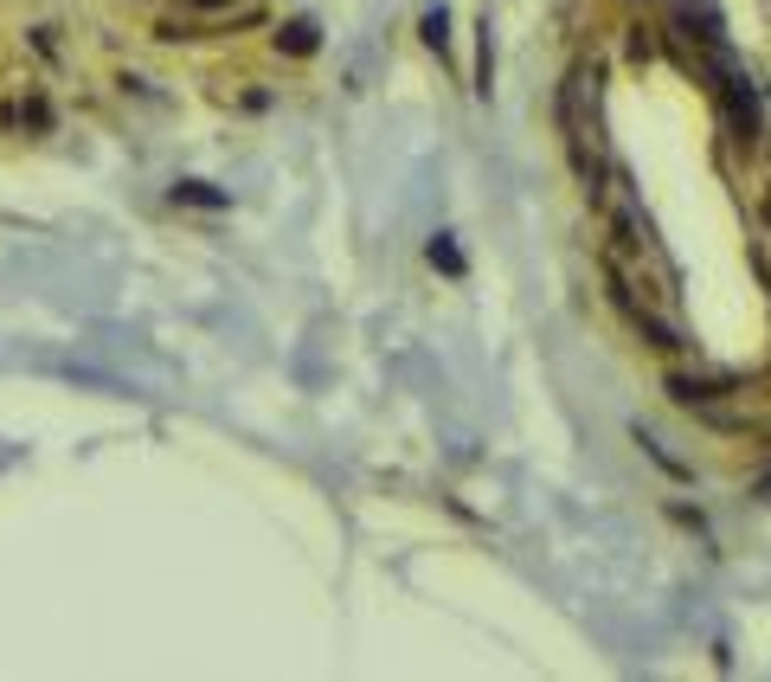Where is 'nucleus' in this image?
I'll return each instance as SVG.
<instances>
[{"label": "nucleus", "instance_id": "nucleus-1", "mask_svg": "<svg viewBox=\"0 0 771 682\" xmlns=\"http://www.w3.org/2000/svg\"><path fill=\"white\" fill-rule=\"evenodd\" d=\"M598 72H572V84L559 90V129H566V149L579 161L586 181H604V129H598Z\"/></svg>", "mask_w": 771, "mask_h": 682}]
</instances>
